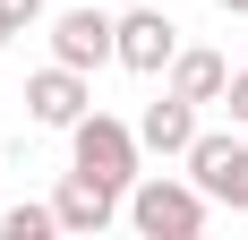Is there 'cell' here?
I'll list each match as a JSON object with an SVG mask.
<instances>
[{"label":"cell","instance_id":"obj_7","mask_svg":"<svg viewBox=\"0 0 248 240\" xmlns=\"http://www.w3.org/2000/svg\"><path fill=\"white\" fill-rule=\"evenodd\" d=\"M51 215H60V232H103V223L120 215V189H103V180L69 171V180L51 189Z\"/></svg>","mask_w":248,"mask_h":240},{"label":"cell","instance_id":"obj_10","mask_svg":"<svg viewBox=\"0 0 248 240\" xmlns=\"http://www.w3.org/2000/svg\"><path fill=\"white\" fill-rule=\"evenodd\" d=\"M43 232H60L51 206H9V215H0V240H43Z\"/></svg>","mask_w":248,"mask_h":240},{"label":"cell","instance_id":"obj_1","mask_svg":"<svg viewBox=\"0 0 248 240\" xmlns=\"http://www.w3.org/2000/svg\"><path fill=\"white\" fill-rule=\"evenodd\" d=\"M205 215H214V197L197 180H171V171H137L128 180V223L146 240H197Z\"/></svg>","mask_w":248,"mask_h":240},{"label":"cell","instance_id":"obj_11","mask_svg":"<svg viewBox=\"0 0 248 240\" xmlns=\"http://www.w3.org/2000/svg\"><path fill=\"white\" fill-rule=\"evenodd\" d=\"M0 17H9V26H17V34H26V26L43 17V0H0Z\"/></svg>","mask_w":248,"mask_h":240},{"label":"cell","instance_id":"obj_4","mask_svg":"<svg viewBox=\"0 0 248 240\" xmlns=\"http://www.w3.org/2000/svg\"><path fill=\"white\" fill-rule=\"evenodd\" d=\"M51 60H69V69L120 60V17H103V9H60V17H51Z\"/></svg>","mask_w":248,"mask_h":240},{"label":"cell","instance_id":"obj_3","mask_svg":"<svg viewBox=\"0 0 248 240\" xmlns=\"http://www.w3.org/2000/svg\"><path fill=\"white\" fill-rule=\"evenodd\" d=\"M188 163V180H197L214 206H231V215H248V137H223V129H197V146L180 154Z\"/></svg>","mask_w":248,"mask_h":240},{"label":"cell","instance_id":"obj_8","mask_svg":"<svg viewBox=\"0 0 248 240\" xmlns=\"http://www.w3.org/2000/svg\"><path fill=\"white\" fill-rule=\"evenodd\" d=\"M137 146H146V154H188V146H197V103L188 95L146 103V112H137Z\"/></svg>","mask_w":248,"mask_h":240},{"label":"cell","instance_id":"obj_12","mask_svg":"<svg viewBox=\"0 0 248 240\" xmlns=\"http://www.w3.org/2000/svg\"><path fill=\"white\" fill-rule=\"evenodd\" d=\"M223 103H231V120H240V129H248V69H240V77H231V86H223Z\"/></svg>","mask_w":248,"mask_h":240},{"label":"cell","instance_id":"obj_13","mask_svg":"<svg viewBox=\"0 0 248 240\" xmlns=\"http://www.w3.org/2000/svg\"><path fill=\"white\" fill-rule=\"evenodd\" d=\"M214 9H231V17H248V0H214Z\"/></svg>","mask_w":248,"mask_h":240},{"label":"cell","instance_id":"obj_9","mask_svg":"<svg viewBox=\"0 0 248 240\" xmlns=\"http://www.w3.org/2000/svg\"><path fill=\"white\" fill-rule=\"evenodd\" d=\"M223 86H231V60H223V51H180V60H171V95L223 103Z\"/></svg>","mask_w":248,"mask_h":240},{"label":"cell","instance_id":"obj_2","mask_svg":"<svg viewBox=\"0 0 248 240\" xmlns=\"http://www.w3.org/2000/svg\"><path fill=\"white\" fill-rule=\"evenodd\" d=\"M137 129L128 120H111V112H86V120H69V171H86V180H103V189H128L137 180Z\"/></svg>","mask_w":248,"mask_h":240},{"label":"cell","instance_id":"obj_14","mask_svg":"<svg viewBox=\"0 0 248 240\" xmlns=\"http://www.w3.org/2000/svg\"><path fill=\"white\" fill-rule=\"evenodd\" d=\"M9 34H17V26H9V17H0V51H9Z\"/></svg>","mask_w":248,"mask_h":240},{"label":"cell","instance_id":"obj_6","mask_svg":"<svg viewBox=\"0 0 248 240\" xmlns=\"http://www.w3.org/2000/svg\"><path fill=\"white\" fill-rule=\"evenodd\" d=\"M171 60H180V26L163 17V9H128V17H120V69L163 77Z\"/></svg>","mask_w":248,"mask_h":240},{"label":"cell","instance_id":"obj_5","mask_svg":"<svg viewBox=\"0 0 248 240\" xmlns=\"http://www.w3.org/2000/svg\"><path fill=\"white\" fill-rule=\"evenodd\" d=\"M26 112L43 120V129H69V120L94 112V95H86V69H69V60H51V69L26 77Z\"/></svg>","mask_w":248,"mask_h":240}]
</instances>
